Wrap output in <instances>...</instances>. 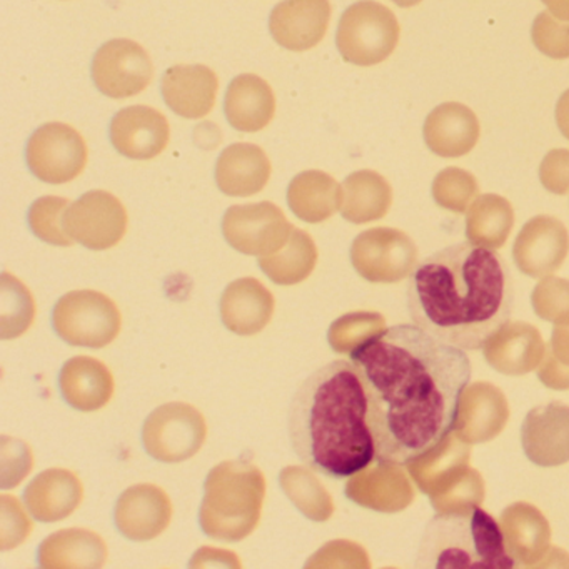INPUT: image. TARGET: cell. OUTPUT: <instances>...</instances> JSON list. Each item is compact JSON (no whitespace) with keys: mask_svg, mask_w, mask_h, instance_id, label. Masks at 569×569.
Wrapping results in <instances>:
<instances>
[{"mask_svg":"<svg viewBox=\"0 0 569 569\" xmlns=\"http://www.w3.org/2000/svg\"><path fill=\"white\" fill-rule=\"evenodd\" d=\"M349 356L368 392L376 461L406 466L455 431L472 375L466 351L399 325Z\"/></svg>","mask_w":569,"mask_h":569,"instance_id":"obj_1","label":"cell"},{"mask_svg":"<svg viewBox=\"0 0 569 569\" xmlns=\"http://www.w3.org/2000/svg\"><path fill=\"white\" fill-rule=\"evenodd\" d=\"M408 309L412 322L438 341L479 351L511 318L508 264L472 242L441 249L409 276Z\"/></svg>","mask_w":569,"mask_h":569,"instance_id":"obj_2","label":"cell"},{"mask_svg":"<svg viewBox=\"0 0 569 569\" xmlns=\"http://www.w3.org/2000/svg\"><path fill=\"white\" fill-rule=\"evenodd\" d=\"M288 426L298 458L329 478H351L376 459L368 392L351 359L329 362L302 382Z\"/></svg>","mask_w":569,"mask_h":569,"instance_id":"obj_3","label":"cell"},{"mask_svg":"<svg viewBox=\"0 0 569 569\" xmlns=\"http://www.w3.org/2000/svg\"><path fill=\"white\" fill-rule=\"evenodd\" d=\"M416 566L426 569H512L501 526L485 509L436 515L426 526Z\"/></svg>","mask_w":569,"mask_h":569,"instance_id":"obj_4","label":"cell"},{"mask_svg":"<svg viewBox=\"0 0 569 569\" xmlns=\"http://www.w3.org/2000/svg\"><path fill=\"white\" fill-rule=\"evenodd\" d=\"M264 498L266 479L258 466L221 462L206 478L199 525L209 538L241 541L258 528Z\"/></svg>","mask_w":569,"mask_h":569,"instance_id":"obj_5","label":"cell"},{"mask_svg":"<svg viewBox=\"0 0 569 569\" xmlns=\"http://www.w3.org/2000/svg\"><path fill=\"white\" fill-rule=\"evenodd\" d=\"M399 34L401 29L391 9L375 0H361L342 14L336 44L346 62L369 68L395 52Z\"/></svg>","mask_w":569,"mask_h":569,"instance_id":"obj_6","label":"cell"},{"mask_svg":"<svg viewBox=\"0 0 569 569\" xmlns=\"http://www.w3.org/2000/svg\"><path fill=\"white\" fill-rule=\"evenodd\" d=\"M52 326L68 345L101 349L118 338L122 318L112 299L86 289L59 299L52 312Z\"/></svg>","mask_w":569,"mask_h":569,"instance_id":"obj_7","label":"cell"},{"mask_svg":"<svg viewBox=\"0 0 569 569\" xmlns=\"http://www.w3.org/2000/svg\"><path fill=\"white\" fill-rule=\"evenodd\" d=\"M208 436L204 416L186 402H168L146 419L142 442L151 458L181 462L198 455Z\"/></svg>","mask_w":569,"mask_h":569,"instance_id":"obj_8","label":"cell"},{"mask_svg":"<svg viewBox=\"0 0 569 569\" xmlns=\"http://www.w3.org/2000/svg\"><path fill=\"white\" fill-rule=\"evenodd\" d=\"M418 249L398 229L375 228L361 232L351 246V262L366 281L392 284L408 278L416 268Z\"/></svg>","mask_w":569,"mask_h":569,"instance_id":"obj_9","label":"cell"},{"mask_svg":"<svg viewBox=\"0 0 569 569\" xmlns=\"http://www.w3.org/2000/svg\"><path fill=\"white\" fill-rule=\"evenodd\" d=\"M26 159L32 174L42 182L66 184L84 171L88 146L71 126L49 122L29 139Z\"/></svg>","mask_w":569,"mask_h":569,"instance_id":"obj_10","label":"cell"},{"mask_svg":"<svg viewBox=\"0 0 569 569\" xmlns=\"http://www.w3.org/2000/svg\"><path fill=\"white\" fill-rule=\"evenodd\" d=\"M291 222L272 202L232 206L222 219V234L236 251L246 256L278 252L291 238Z\"/></svg>","mask_w":569,"mask_h":569,"instance_id":"obj_11","label":"cell"},{"mask_svg":"<svg viewBox=\"0 0 569 569\" xmlns=\"http://www.w3.org/2000/svg\"><path fill=\"white\" fill-rule=\"evenodd\" d=\"M92 81L111 99L141 94L152 81L154 66L148 51L129 39L106 42L92 59Z\"/></svg>","mask_w":569,"mask_h":569,"instance_id":"obj_12","label":"cell"},{"mask_svg":"<svg viewBox=\"0 0 569 569\" xmlns=\"http://www.w3.org/2000/svg\"><path fill=\"white\" fill-rule=\"evenodd\" d=\"M64 228L72 241L92 251H106L124 238L128 212L111 192L91 191L69 206Z\"/></svg>","mask_w":569,"mask_h":569,"instance_id":"obj_13","label":"cell"},{"mask_svg":"<svg viewBox=\"0 0 569 569\" xmlns=\"http://www.w3.org/2000/svg\"><path fill=\"white\" fill-rule=\"evenodd\" d=\"M526 458L541 468H555L569 461V406L552 401L536 406L521 426Z\"/></svg>","mask_w":569,"mask_h":569,"instance_id":"obj_14","label":"cell"},{"mask_svg":"<svg viewBox=\"0 0 569 569\" xmlns=\"http://www.w3.org/2000/svg\"><path fill=\"white\" fill-rule=\"evenodd\" d=\"M568 252V231L551 216H538L526 222L512 246L516 266L529 278H542L558 271Z\"/></svg>","mask_w":569,"mask_h":569,"instance_id":"obj_15","label":"cell"},{"mask_svg":"<svg viewBox=\"0 0 569 569\" xmlns=\"http://www.w3.org/2000/svg\"><path fill=\"white\" fill-rule=\"evenodd\" d=\"M329 21V0H282L272 9L269 31L281 48L305 52L325 39Z\"/></svg>","mask_w":569,"mask_h":569,"instance_id":"obj_16","label":"cell"},{"mask_svg":"<svg viewBox=\"0 0 569 569\" xmlns=\"http://www.w3.org/2000/svg\"><path fill=\"white\" fill-rule=\"evenodd\" d=\"M109 136L119 154L134 161H149L168 148L171 129L168 119L156 109L131 106L114 116Z\"/></svg>","mask_w":569,"mask_h":569,"instance_id":"obj_17","label":"cell"},{"mask_svg":"<svg viewBox=\"0 0 569 569\" xmlns=\"http://www.w3.org/2000/svg\"><path fill=\"white\" fill-rule=\"evenodd\" d=\"M116 526L132 541H151L168 528L172 502L168 492L156 485H138L122 492L116 505Z\"/></svg>","mask_w":569,"mask_h":569,"instance_id":"obj_18","label":"cell"},{"mask_svg":"<svg viewBox=\"0 0 569 569\" xmlns=\"http://www.w3.org/2000/svg\"><path fill=\"white\" fill-rule=\"evenodd\" d=\"M508 415V402L496 386L475 382L462 395L456 436L466 445L491 441L505 428Z\"/></svg>","mask_w":569,"mask_h":569,"instance_id":"obj_19","label":"cell"},{"mask_svg":"<svg viewBox=\"0 0 569 569\" xmlns=\"http://www.w3.org/2000/svg\"><path fill=\"white\" fill-rule=\"evenodd\" d=\"M218 76L208 66H174L162 76L166 104L186 119H201L214 108Z\"/></svg>","mask_w":569,"mask_h":569,"instance_id":"obj_20","label":"cell"},{"mask_svg":"<svg viewBox=\"0 0 569 569\" xmlns=\"http://www.w3.org/2000/svg\"><path fill=\"white\" fill-rule=\"evenodd\" d=\"M346 496L362 508L396 512L412 501V488L401 466L378 461L349 478Z\"/></svg>","mask_w":569,"mask_h":569,"instance_id":"obj_21","label":"cell"},{"mask_svg":"<svg viewBox=\"0 0 569 569\" xmlns=\"http://www.w3.org/2000/svg\"><path fill=\"white\" fill-rule=\"evenodd\" d=\"M84 498L81 479L69 469L52 468L32 479L24 502L32 518L56 522L71 516Z\"/></svg>","mask_w":569,"mask_h":569,"instance_id":"obj_22","label":"cell"},{"mask_svg":"<svg viewBox=\"0 0 569 569\" xmlns=\"http://www.w3.org/2000/svg\"><path fill=\"white\" fill-rule=\"evenodd\" d=\"M422 136L436 156L461 158L478 144L479 121L468 106L446 102L428 116Z\"/></svg>","mask_w":569,"mask_h":569,"instance_id":"obj_23","label":"cell"},{"mask_svg":"<svg viewBox=\"0 0 569 569\" xmlns=\"http://www.w3.org/2000/svg\"><path fill=\"white\" fill-rule=\"evenodd\" d=\"M274 306L271 291L258 279H238L222 295L221 319L234 335L254 336L269 325Z\"/></svg>","mask_w":569,"mask_h":569,"instance_id":"obj_24","label":"cell"},{"mask_svg":"<svg viewBox=\"0 0 569 569\" xmlns=\"http://www.w3.org/2000/svg\"><path fill=\"white\" fill-rule=\"evenodd\" d=\"M486 361L496 371L508 376H522L538 368L545 355V342L535 326L508 322L482 348Z\"/></svg>","mask_w":569,"mask_h":569,"instance_id":"obj_25","label":"cell"},{"mask_svg":"<svg viewBox=\"0 0 569 569\" xmlns=\"http://www.w3.org/2000/svg\"><path fill=\"white\" fill-rule=\"evenodd\" d=\"M271 178V162L259 146L232 144L221 152L216 164L219 191L232 198L258 194Z\"/></svg>","mask_w":569,"mask_h":569,"instance_id":"obj_26","label":"cell"},{"mask_svg":"<svg viewBox=\"0 0 569 569\" xmlns=\"http://www.w3.org/2000/svg\"><path fill=\"white\" fill-rule=\"evenodd\" d=\"M62 398L82 412L98 411L114 395V378L108 366L89 356L69 359L59 376Z\"/></svg>","mask_w":569,"mask_h":569,"instance_id":"obj_27","label":"cell"},{"mask_svg":"<svg viewBox=\"0 0 569 569\" xmlns=\"http://www.w3.org/2000/svg\"><path fill=\"white\" fill-rule=\"evenodd\" d=\"M224 112L236 131H262L274 118V92L259 76H238L226 92Z\"/></svg>","mask_w":569,"mask_h":569,"instance_id":"obj_28","label":"cell"},{"mask_svg":"<svg viewBox=\"0 0 569 569\" xmlns=\"http://www.w3.org/2000/svg\"><path fill=\"white\" fill-rule=\"evenodd\" d=\"M108 561V545L98 532L62 529L39 546L41 568H101Z\"/></svg>","mask_w":569,"mask_h":569,"instance_id":"obj_29","label":"cell"},{"mask_svg":"<svg viewBox=\"0 0 569 569\" xmlns=\"http://www.w3.org/2000/svg\"><path fill=\"white\" fill-rule=\"evenodd\" d=\"M506 548L518 568L535 565L549 548V525L545 516L528 502H516L502 512Z\"/></svg>","mask_w":569,"mask_h":569,"instance_id":"obj_30","label":"cell"},{"mask_svg":"<svg viewBox=\"0 0 569 569\" xmlns=\"http://www.w3.org/2000/svg\"><path fill=\"white\" fill-rule=\"evenodd\" d=\"M469 448L458 436H448L421 458L408 462L409 475L422 492L435 498L468 469Z\"/></svg>","mask_w":569,"mask_h":569,"instance_id":"obj_31","label":"cell"},{"mask_svg":"<svg viewBox=\"0 0 569 569\" xmlns=\"http://www.w3.org/2000/svg\"><path fill=\"white\" fill-rule=\"evenodd\" d=\"M342 202V188L322 171H305L292 179L288 204L296 218L318 224L331 218Z\"/></svg>","mask_w":569,"mask_h":569,"instance_id":"obj_32","label":"cell"},{"mask_svg":"<svg viewBox=\"0 0 569 569\" xmlns=\"http://www.w3.org/2000/svg\"><path fill=\"white\" fill-rule=\"evenodd\" d=\"M391 202V186L378 172L368 169L352 172L342 182L341 214L352 224H366L385 218Z\"/></svg>","mask_w":569,"mask_h":569,"instance_id":"obj_33","label":"cell"},{"mask_svg":"<svg viewBox=\"0 0 569 569\" xmlns=\"http://www.w3.org/2000/svg\"><path fill=\"white\" fill-rule=\"evenodd\" d=\"M318 264V248L308 232L292 229L291 238L274 254L259 258V268L274 284L295 286L306 281Z\"/></svg>","mask_w":569,"mask_h":569,"instance_id":"obj_34","label":"cell"},{"mask_svg":"<svg viewBox=\"0 0 569 569\" xmlns=\"http://www.w3.org/2000/svg\"><path fill=\"white\" fill-rule=\"evenodd\" d=\"M515 224V211L501 196L485 194L475 199L466 218V236L472 244L498 249L505 246Z\"/></svg>","mask_w":569,"mask_h":569,"instance_id":"obj_35","label":"cell"},{"mask_svg":"<svg viewBox=\"0 0 569 569\" xmlns=\"http://www.w3.org/2000/svg\"><path fill=\"white\" fill-rule=\"evenodd\" d=\"M282 491L292 505L315 522H325L335 512V502L318 478L309 469L288 466L279 475Z\"/></svg>","mask_w":569,"mask_h":569,"instance_id":"obj_36","label":"cell"},{"mask_svg":"<svg viewBox=\"0 0 569 569\" xmlns=\"http://www.w3.org/2000/svg\"><path fill=\"white\" fill-rule=\"evenodd\" d=\"M34 316L31 291L18 278L4 272L0 282V338L14 339L24 335Z\"/></svg>","mask_w":569,"mask_h":569,"instance_id":"obj_37","label":"cell"},{"mask_svg":"<svg viewBox=\"0 0 569 569\" xmlns=\"http://www.w3.org/2000/svg\"><path fill=\"white\" fill-rule=\"evenodd\" d=\"M385 329V318L378 312H351L332 322L328 335L329 345L336 352L351 355L362 342Z\"/></svg>","mask_w":569,"mask_h":569,"instance_id":"obj_38","label":"cell"},{"mask_svg":"<svg viewBox=\"0 0 569 569\" xmlns=\"http://www.w3.org/2000/svg\"><path fill=\"white\" fill-rule=\"evenodd\" d=\"M71 202L64 198L56 196H46L38 199L29 209L28 221L32 232L41 241L52 246H72V239L69 238L64 228V218Z\"/></svg>","mask_w":569,"mask_h":569,"instance_id":"obj_39","label":"cell"},{"mask_svg":"<svg viewBox=\"0 0 569 569\" xmlns=\"http://www.w3.org/2000/svg\"><path fill=\"white\" fill-rule=\"evenodd\" d=\"M479 186L475 176L465 169L448 168L439 172L432 182L436 204L452 212H465L475 202Z\"/></svg>","mask_w":569,"mask_h":569,"instance_id":"obj_40","label":"cell"},{"mask_svg":"<svg viewBox=\"0 0 569 569\" xmlns=\"http://www.w3.org/2000/svg\"><path fill=\"white\" fill-rule=\"evenodd\" d=\"M485 498V485L481 475L475 469H466L445 491L431 498L432 508L438 512L459 511V509L475 508L481 505Z\"/></svg>","mask_w":569,"mask_h":569,"instance_id":"obj_41","label":"cell"},{"mask_svg":"<svg viewBox=\"0 0 569 569\" xmlns=\"http://www.w3.org/2000/svg\"><path fill=\"white\" fill-rule=\"evenodd\" d=\"M532 308L546 321L568 325L569 281L559 278L542 279L532 292Z\"/></svg>","mask_w":569,"mask_h":569,"instance_id":"obj_42","label":"cell"},{"mask_svg":"<svg viewBox=\"0 0 569 569\" xmlns=\"http://www.w3.org/2000/svg\"><path fill=\"white\" fill-rule=\"evenodd\" d=\"M532 44L546 58L562 61L569 59V22L552 18L549 12H541L532 22Z\"/></svg>","mask_w":569,"mask_h":569,"instance_id":"obj_43","label":"cell"},{"mask_svg":"<svg viewBox=\"0 0 569 569\" xmlns=\"http://www.w3.org/2000/svg\"><path fill=\"white\" fill-rule=\"evenodd\" d=\"M0 505H2L0 546H2V551H8V549L18 548L31 535L32 521L22 509L21 502L12 496L2 495Z\"/></svg>","mask_w":569,"mask_h":569,"instance_id":"obj_44","label":"cell"},{"mask_svg":"<svg viewBox=\"0 0 569 569\" xmlns=\"http://www.w3.org/2000/svg\"><path fill=\"white\" fill-rule=\"evenodd\" d=\"M2 489L14 488L32 469L31 448L19 439L2 436Z\"/></svg>","mask_w":569,"mask_h":569,"instance_id":"obj_45","label":"cell"},{"mask_svg":"<svg viewBox=\"0 0 569 569\" xmlns=\"http://www.w3.org/2000/svg\"><path fill=\"white\" fill-rule=\"evenodd\" d=\"M332 566H369L368 556L361 546L349 541L328 542L306 562V568H332Z\"/></svg>","mask_w":569,"mask_h":569,"instance_id":"obj_46","label":"cell"},{"mask_svg":"<svg viewBox=\"0 0 569 569\" xmlns=\"http://www.w3.org/2000/svg\"><path fill=\"white\" fill-rule=\"evenodd\" d=\"M539 179L546 191L552 194H568L569 192V151L555 149L545 156L539 166Z\"/></svg>","mask_w":569,"mask_h":569,"instance_id":"obj_47","label":"cell"},{"mask_svg":"<svg viewBox=\"0 0 569 569\" xmlns=\"http://www.w3.org/2000/svg\"><path fill=\"white\" fill-rule=\"evenodd\" d=\"M551 355L559 365L569 368V322L556 326L552 331Z\"/></svg>","mask_w":569,"mask_h":569,"instance_id":"obj_48","label":"cell"},{"mask_svg":"<svg viewBox=\"0 0 569 569\" xmlns=\"http://www.w3.org/2000/svg\"><path fill=\"white\" fill-rule=\"evenodd\" d=\"M556 122H558L559 131L569 139V89L559 98L556 104Z\"/></svg>","mask_w":569,"mask_h":569,"instance_id":"obj_49","label":"cell"},{"mask_svg":"<svg viewBox=\"0 0 569 569\" xmlns=\"http://www.w3.org/2000/svg\"><path fill=\"white\" fill-rule=\"evenodd\" d=\"M549 14L561 22H569V0H541Z\"/></svg>","mask_w":569,"mask_h":569,"instance_id":"obj_50","label":"cell"},{"mask_svg":"<svg viewBox=\"0 0 569 569\" xmlns=\"http://www.w3.org/2000/svg\"><path fill=\"white\" fill-rule=\"evenodd\" d=\"M399 8H415V6L421 4L422 0H392Z\"/></svg>","mask_w":569,"mask_h":569,"instance_id":"obj_51","label":"cell"}]
</instances>
